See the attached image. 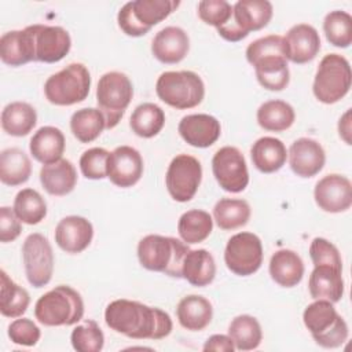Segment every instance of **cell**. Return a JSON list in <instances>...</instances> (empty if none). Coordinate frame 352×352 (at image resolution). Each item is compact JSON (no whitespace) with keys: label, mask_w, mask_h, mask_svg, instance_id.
<instances>
[{"label":"cell","mask_w":352,"mask_h":352,"mask_svg":"<svg viewBox=\"0 0 352 352\" xmlns=\"http://www.w3.org/2000/svg\"><path fill=\"white\" fill-rule=\"evenodd\" d=\"M104 322L116 333L133 340H161L173 329L168 312L126 298L114 300L106 307Z\"/></svg>","instance_id":"1"},{"label":"cell","mask_w":352,"mask_h":352,"mask_svg":"<svg viewBox=\"0 0 352 352\" xmlns=\"http://www.w3.org/2000/svg\"><path fill=\"white\" fill-rule=\"evenodd\" d=\"M190 248L173 236L150 234L138 243V258L143 268L162 272L172 278H183V261Z\"/></svg>","instance_id":"2"},{"label":"cell","mask_w":352,"mask_h":352,"mask_svg":"<svg viewBox=\"0 0 352 352\" xmlns=\"http://www.w3.org/2000/svg\"><path fill=\"white\" fill-rule=\"evenodd\" d=\"M34 316L44 326H72L82 319L84 301L77 290L59 285L37 300Z\"/></svg>","instance_id":"3"},{"label":"cell","mask_w":352,"mask_h":352,"mask_svg":"<svg viewBox=\"0 0 352 352\" xmlns=\"http://www.w3.org/2000/svg\"><path fill=\"white\" fill-rule=\"evenodd\" d=\"M302 320L315 342L322 348H338L348 338L346 322L327 300H315L309 304L304 309Z\"/></svg>","instance_id":"4"},{"label":"cell","mask_w":352,"mask_h":352,"mask_svg":"<svg viewBox=\"0 0 352 352\" xmlns=\"http://www.w3.org/2000/svg\"><path fill=\"white\" fill-rule=\"evenodd\" d=\"M155 92L168 106L186 110L198 106L204 100L205 84L191 70L164 72L155 82Z\"/></svg>","instance_id":"5"},{"label":"cell","mask_w":352,"mask_h":352,"mask_svg":"<svg viewBox=\"0 0 352 352\" xmlns=\"http://www.w3.org/2000/svg\"><path fill=\"white\" fill-rule=\"evenodd\" d=\"M179 0H135L125 3L117 15L120 29L131 37H140L153 26L168 18L177 7Z\"/></svg>","instance_id":"6"},{"label":"cell","mask_w":352,"mask_h":352,"mask_svg":"<svg viewBox=\"0 0 352 352\" xmlns=\"http://www.w3.org/2000/svg\"><path fill=\"white\" fill-rule=\"evenodd\" d=\"M351 82L352 72L348 59L338 54H327L319 62L312 91L319 102L333 104L349 92Z\"/></svg>","instance_id":"7"},{"label":"cell","mask_w":352,"mask_h":352,"mask_svg":"<svg viewBox=\"0 0 352 352\" xmlns=\"http://www.w3.org/2000/svg\"><path fill=\"white\" fill-rule=\"evenodd\" d=\"M91 74L82 63H70L50 76L44 84L47 100L55 106H72L87 99Z\"/></svg>","instance_id":"8"},{"label":"cell","mask_w":352,"mask_h":352,"mask_svg":"<svg viewBox=\"0 0 352 352\" xmlns=\"http://www.w3.org/2000/svg\"><path fill=\"white\" fill-rule=\"evenodd\" d=\"M133 96V87L129 77L121 72L104 73L96 87L98 109L103 113L107 129L118 125Z\"/></svg>","instance_id":"9"},{"label":"cell","mask_w":352,"mask_h":352,"mask_svg":"<svg viewBox=\"0 0 352 352\" xmlns=\"http://www.w3.org/2000/svg\"><path fill=\"white\" fill-rule=\"evenodd\" d=\"M224 263L235 275H253L263 264L261 239L246 231L232 235L226 245Z\"/></svg>","instance_id":"10"},{"label":"cell","mask_w":352,"mask_h":352,"mask_svg":"<svg viewBox=\"0 0 352 352\" xmlns=\"http://www.w3.org/2000/svg\"><path fill=\"white\" fill-rule=\"evenodd\" d=\"M202 180L201 162L188 154L176 155L166 170L165 184L169 195L177 202H188L194 198Z\"/></svg>","instance_id":"11"},{"label":"cell","mask_w":352,"mask_h":352,"mask_svg":"<svg viewBox=\"0 0 352 352\" xmlns=\"http://www.w3.org/2000/svg\"><path fill=\"white\" fill-rule=\"evenodd\" d=\"M25 274L33 287H43L50 283L54 272V252L48 239L33 232L26 236L22 245Z\"/></svg>","instance_id":"12"},{"label":"cell","mask_w":352,"mask_h":352,"mask_svg":"<svg viewBox=\"0 0 352 352\" xmlns=\"http://www.w3.org/2000/svg\"><path fill=\"white\" fill-rule=\"evenodd\" d=\"M212 172L219 186L227 192H241L249 184L246 160L241 150L234 146H224L214 153Z\"/></svg>","instance_id":"13"},{"label":"cell","mask_w":352,"mask_h":352,"mask_svg":"<svg viewBox=\"0 0 352 352\" xmlns=\"http://www.w3.org/2000/svg\"><path fill=\"white\" fill-rule=\"evenodd\" d=\"M314 198L319 209L324 212H345L352 205L351 180L338 173L326 175L315 184Z\"/></svg>","instance_id":"14"},{"label":"cell","mask_w":352,"mask_h":352,"mask_svg":"<svg viewBox=\"0 0 352 352\" xmlns=\"http://www.w3.org/2000/svg\"><path fill=\"white\" fill-rule=\"evenodd\" d=\"M143 175V158L131 146L116 147L107 158V177L121 188L135 186Z\"/></svg>","instance_id":"15"},{"label":"cell","mask_w":352,"mask_h":352,"mask_svg":"<svg viewBox=\"0 0 352 352\" xmlns=\"http://www.w3.org/2000/svg\"><path fill=\"white\" fill-rule=\"evenodd\" d=\"M34 37L36 60L44 63H55L62 60L70 51L72 38L62 26L30 25Z\"/></svg>","instance_id":"16"},{"label":"cell","mask_w":352,"mask_h":352,"mask_svg":"<svg viewBox=\"0 0 352 352\" xmlns=\"http://www.w3.org/2000/svg\"><path fill=\"white\" fill-rule=\"evenodd\" d=\"M287 60L302 65L315 59L320 51V37L318 30L308 23L292 26L283 37Z\"/></svg>","instance_id":"17"},{"label":"cell","mask_w":352,"mask_h":352,"mask_svg":"<svg viewBox=\"0 0 352 352\" xmlns=\"http://www.w3.org/2000/svg\"><path fill=\"white\" fill-rule=\"evenodd\" d=\"M292 170L300 177H314L326 162V154L319 142L311 138L294 140L287 153Z\"/></svg>","instance_id":"18"},{"label":"cell","mask_w":352,"mask_h":352,"mask_svg":"<svg viewBox=\"0 0 352 352\" xmlns=\"http://www.w3.org/2000/svg\"><path fill=\"white\" fill-rule=\"evenodd\" d=\"M177 131L187 144L206 148L217 142L221 133V126L216 117L198 113L184 116L179 122Z\"/></svg>","instance_id":"19"},{"label":"cell","mask_w":352,"mask_h":352,"mask_svg":"<svg viewBox=\"0 0 352 352\" xmlns=\"http://www.w3.org/2000/svg\"><path fill=\"white\" fill-rule=\"evenodd\" d=\"M94 238V227L89 220L81 216H66L55 228V242L66 253L77 254L84 252Z\"/></svg>","instance_id":"20"},{"label":"cell","mask_w":352,"mask_h":352,"mask_svg":"<svg viewBox=\"0 0 352 352\" xmlns=\"http://www.w3.org/2000/svg\"><path fill=\"white\" fill-rule=\"evenodd\" d=\"M190 50V38L179 26L161 29L151 41V52L157 60L166 65L182 62Z\"/></svg>","instance_id":"21"},{"label":"cell","mask_w":352,"mask_h":352,"mask_svg":"<svg viewBox=\"0 0 352 352\" xmlns=\"http://www.w3.org/2000/svg\"><path fill=\"white\" fill-rule=\"evenodd\" d=\"M0 58L3 63L12 67L36 60L32 26L4 33L0 38Z\"/></svg>","instance_id":"22"},{"label":"cell","mask_w":352,"mask_h":352,"mask_svg":"<svg viewBox=\"0 0 352 352\" xmlns=\"http://www.w3.org/2000/svg\"><path fill=\"white\" fill-rule=\"evenodd\" d=\"M272 14V4L267 0H239L232 6V22L246 36L265 28Z\"/></svg>","instance_id":"23"},{"label":"cell","mask_w":352,"mask_h":352,"mask_svg":"<svg viewBox=\"0 0 352 352\" xmlns=\"http://www.w3.org/2000/svg\"><path fill=\"white\" fill-rule=\"evenodd\" d=\"M308 290L314 300L337 302L344 294L342 270L331 265H315L309 275Z\"/></svg>","instance_id":"24"},{"label":"cell","mask_w":352,"mask_h":352,"mask_svg":"<svg viewBox=\"0 0 352 352\" xmlns=\"http://www.w3.org/2000/svg\"><path fill=\"white\" fill-rule=\"evenodd\" d=\"M258 84L268 91H282L289 85L290 72L285 54H272L250 63Z\"/></svg>","instance_id":"25"},{"label":"cell","mask_w":352,"mask_h":352,"mask_svg":"<svg viewBox=\"0 0 352 352\" xmlns=\"http://www.w3.org/2000/svg\"><path fill=\"white\" fill-rule=\"evenodd\" d=\"M66 147L65 135L59 128L41 126L30 139L29 150L33 158L43 165L56 162L62 158Z\"/></svg>","instance_id":"26"},{"label":"cell","mask_w":352,"mask_h":352,"mask_svg":"<svg viewBox=\"0 0 352 352\" xmlns=\"http://www.w3.org/2000/svg\"><path fill=\"white\" fill-rule=\"evenodd\" d=\"M40 182L48 194L55 197L67 195L77 184V172L69 160L60 158L56 162L43 165L40 169Z\"/></svg>","instance_id":"27"},{"label":"cell","mask_w":352,"mask_h":352,"mask_svg":"<svg viewBox=\"0 0 352 352\" xmlns=\"http://www.w3.org/2000/svg\"><path fill=\"white\" fill-rule=\"evenodd\" d=\"M270 275L282 287L297 286L304 276V263L301 257L290 249L276 250L270 260Z\"/></svg>","instance_id":"28"},{"label":"cell","mask_w":352,"mask_h":352,"mask_svg":"<svg viewBox=\"0 0 352 352\" xmlns=\"http://www.w3.org/2000/svg\"><path fill=\"white\" fill-rule=\"evenodd\" d=\"M252 162L261 173L278 172L287 160V150L282 140L272 136L257 139L250 148Z\"/></svg>","instance_id":"29"},{"label":"cell","mask_w":352,"mask_h":352,"mask_svg":"<svg viewBox=\"0 0 352 352\" xmlns=\"http://www.w3.org/2000/svg\"><path fill=\"white\" fill-rule=\"evenodd\" d=\"M176 315L182 327L190 331H201L212 322L213 308L208 298L190 294L179 301Z\"/></svg>","instance_id":"30"},{"label":"cell","mask_w":352,"mask_h":352,"mask_svg":"<svg viewBox=\"0 0 352 352\" xmlns=\"http://www.w3.org/2000/svg\"><path fill=\"white\" fill-rule=\"evenodd\" d=\"M183 278L192 286L205 287L216 276V263L206 249H195L186 254L183 261Z\"/></svg>","instance_id":"31"},{"label":"cell","mask_w":352,"mask_h":352,"mask_svg":"<svg viewBox=\"0 0 352 352\" xmlns=\"http://www.w3.org/2000/svg\"><path fill=\"white\" fill-rule=\"evenodd\" d=\"M32 175V162L28 154L18 148L10 147L0 154V180L6 186H21Z\"/></svg>","instance_id":"32"},{"label":"cell","mask_w":352,"mask_h":352,"mask_svg":"<svg viewBox=\"0 0 352 352\" xmlns=\"http://www.w3.org/2000/svg\"><path fill=\"white\" fill-rule=\"evenodd\" d=\"M36 124V109L26 102H11L1 111V128L11 136H26Z\"/></svg>","instance_id":"33"},{"label":"cell","mask_w":352,"mask_h":352,"mask_svg":"<svg viewBox=\"0 0 352 352\" xmlns=\"http://www.w3.org/2000/svg\"><path fill=\"white\" fill-rule=\"evenodd\" d=\"M107 129L103 113L96 107H85L73 113L70 118V131L81 143H91Z\"/></svg>","instance_id":"34"},{"label":"cell","mask_w":352,"mask_h":352,"mask_svg":"<svg viewBox=\"0 0 352 352\" xmlns=\"http://www.w3.org/2000/svg\"><path fill=\"white\" fill-rule=\"evenodd\" d=\"M294 109L280 99L267 100L257 110L258 125L270 132L286 131L294 124Z\"/></svg>","instance_id":"35"},{"label":"cell","mask_w":352,"mask_h":352,"mask_svg":"<svg viewBox=\"0 0 352 352\" xmlns=\"http://www.w3.org/2000/svg\"><path fill=\"white\" fill-rule=\"evenodd\" d=\"M165 125L164 110L151 102L142 103L135 107L129 118V126L139 138L150 139L161 132Z\"/></svg>","instance_id":"36"},{"label":"cell","mask_w":352,"mask_h":352,"mask_svg":"<svg viewBox=\"0 0 352 352\" xmlns=\"http://www.w3.org/2000/svg\"><path fill=\"white\" fill-rule=\"evenodd\" d=\"M0 312L6 318L22 316L29 304L30 296L26 289L15 283L4 270L0 271Z\"/></svg>","instance_id":"37"},{"label":"cell","mask_w":352,"mask_h":352,"mask_svg":"<svg viewBox=\"0 0 352 352\" xmlns=\"http://www.w3.org/2000/svg\"><path fill=\"white\" fill-rule=\"evenodd\" d=\"M250 205L239 198H221L213 208V219L224 231L243 227L250 219Z\"/></svg>","instance_id":"38"},{"label":"cell","mask_w":352,"mask_h":352,"mask_svg":"<svg viewBox=\"0 0 352 352\" xmlns=\"http://www.w3.org/2000/svg\"><path fill=\"white\" fill-rule=\"evenodd\" d=\"M213 230L212 216L201 209H191L184 212L177 223V232L183 242L194 245L204 242Z\"/></svg>","instance_id":"39"},{"label":"cell","mask_w":352,"mask_h":352,"mask_svg":"<svg viewBox=\"0 0 352 352\" xmlns=\"http://www.w3.org/2000/svg\"><path fill=\"white\" fill-rule=\"evenodd\" d=\"M228 336L238 351H253L258 348L263 340L261 326L258 320L250 315L235 316L228 326Z\"/></svg>","instance_id":"40"},{"label":"cell","mask_w":352,"mask_h":352,"mask_svg":"<svg viewBox=\"0 0 352 352\" xmlns=\"http://www.w3.org/2000/svg\"><path fill=\"white\" fill-rule=\"evenodd\" d=\"M12 209L18 219L29 226L38 224L47 216L45 199L33 188L21 190L15 195Z\"/></svg>","instance_id":"41"},{"label":"cell","mask_w":352,"mask_h":352,"mask_svg":"<svg viewBox=\"0 0 352 352\" xmlns=\"http://www.w3.org/2000/svg\"><path fill=\"white\" fill-rule=\"evenodd\" d=\"M327 41L338 48H348L352 43V16L346 11H330L323 21Z\"/></svg>","instance_id":"42"},{"label":"cell","mask_w":352,"mask_h":352,"mask_svg":"<svg viewBox=\"0 0 352 352\" xmlns=\"http://www.w3.org/2000/svg\"><path fill=\"white\" fill-rule=\"evenodd\" d=\"M70 341L77 352H99L104 345V336L95 320L87 319L73 329Z\"/></svg>","instance_id":"43"},{"label":"cell","mask_w":352,"mask_h":352,"mask_svg":"<svg viewBox=\"0 0 352 352\" xmlns=\"http://www.w3.org/2000/svg\"><path fill=\"white\" fill-rule=\"evenodd\" d=\"M110 153L103 147H92L80 157L81 173L91 180H100L107 177V158Z\"/></svg>","instance_id":"44"},{"label":"cell","mask_w":352,"mask_h":352,"mask_svg":"<svg viewBox=\"0 0 352 352\" xmlns=\"http://www.w3.org/2000/svg\"><path fill=\"white\" fill-rule=\"evenodd\" d=\"M198 16L206 25L219 29L232 18V6L226 0H202L198 3Z\"/></svg>","instance_id":"45"},{"label":"cell","mask_w":352,"mask_h":352,"mask_svg":"<svg viewBox=\"0 0 352 352\" xmlns=\"http://www.w3.org/2000/svg\"><path fill=\"white\" fill-rule=\"evenodd\" d=\"M309 256L315 265H331L342 270V260L338 249L324 238H314L309 245Z\"/></svg>","instance_id":"46"},{"label":"cell","mask_w":352,"mask_h":352,"mask_svg":"<svg viewBox=\"0 0 352 352\" xmlns=\"http://www.w3.org/2000/svg\"><path fill=\"white\" fill-rule=\"evenodd\" d=\"M8 337L16 345L34 346L41 337V331L32 319L22 318L10 323Z\"/></svg>","instance_id":"47"},{"label":"cell","mask_w":352,"mask_h":352,"mask_svg":"<svg viewBox=\"0 0 352 352\" xmlns=\"http://www.w3.org/2000/svg\"><path fill=\"white\" fill-rule=\"evenodd\" d=\"M22 232L21 220L15 214L14 209L8 206L0 208V241L3 243L15 241Z\"/></svg>","instance_id":"48"},{"label":"cell","mask_w":352,"mask_h":352,"mask_svg":"<svg viewBox=\"0 0 352 352\" xmlns=\"http://www.w3.org/2000/svg\"><path fill=\"white\" fill-rule=\"evenodd\" d=\"M205 352L208 351H219V352H234L235 345L230 336L226 334H213L210 336L202 348Z\"/></svg>","instance_id":"49"},{"label":"cell","mask_w":352,"mask_h":352,"mask_svg":"<svg viewBox=\"0 0 352 352\" xmlns=\"http://www.w3.org/2000/svg\"><path fill=\"white\" fill-rule=\"evenodd\" d=\"M338 133H340V138L346 143V144H351L352 140H351V109H348L340 118L338 121Z\"/></svg>","instance_id":"50"}]
</instances>
